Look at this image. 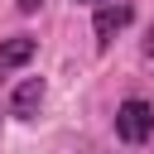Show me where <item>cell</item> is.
<instances>
[{
    "instance_id": "cell-2",
    "label": "cell",
    "mask_w": 154,
    "mask_h": 154,
    "mask_svg": "<svg viewBox=\"0 0 154 154\" xmlns=\"http://www.w3.org/2000/svg\"><path fill=\"white\" fill-rule=\"evenodd\" d=\"M38 106H43V77H24V82L14 87V96H10V111H14L19 120H34Z\"/></svg>"
},
{
    "instance_id": "cell-5",
    "label": "cell",
    "mask_w": 154,
    "mask_h": 154,
    "mask_svg": "<svg viewBox=\"0 0 154 154\" xmlns=\"http://www.w3.org/2000/svg\"><path fill=\"white\" fill-rule=\"evenodd\" d=\"M38 5H43V0H19V10H24V14H34Z\"/></svg>"
},
{
    "instance_id": "cell-4",
    "label": "cell",
    "mask_w": 154,
    "mask_h": 154,
    "mask_svg": "<svg viewBox=\"0 0 154 154\" xmlns=\"http://www.w3.org/2000/svg\"><path fill=\"white\" fill-rule=\"evenodd\" d=\"M34 48H38V43L24 38V34H19V38H5V43H0V77H10L14 67H24V63L34 58Z\"/></svg>"
},
{
    "instance_id": "cell-1",
    "label": "cell",
    "mask_w": 154,
    "mask_h": 154,
    "mask_svg": "<svg viewBox=\"0 0 154 154\" xmlns=\"http://www.w3.org/2000/svg\"><path fill=\"white\" fill-rule=\"evenodd\" d=\"M116 135H120L125 144H144V140L154 135V106L140 101V96H130V101L116 111Z\"/></svg>"
},
{
    "instance_id": "cell-6",
    "label": "cell",
    "mask_w": 154,
    "mask_h": 154,
    "mask_svg": "<svg viewBox=\"0 0 154 154\" xmlns=\"http://www.w3.org/2000/svg\"><path fill=\"white\" fill-rule=\"evenodd\" d=\"M91 5H106V0H91Z\"/></svg>"
},
{
    "instance_id": "cell-3",
    "label": "cell",
    "mask_w": 154,
    "mask_h": 154,
    "mask_svg": "<svg viewBox=\"0 0 154 154\" xmlns=\"http://www.w3.org/2000/svg\"><path fill=\"white\" fill-rule=\"evenodd\" d=\"M125 24H130V5H125V0H120V5H101V10H96V24H91V29H96V43L106 48Z\"/></svg>"
}]
</instances>
